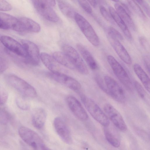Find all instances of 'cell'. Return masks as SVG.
<instances>
[{
	"label": "cell",
	"mask_w": 150,
	"mask_h": 150,
	"mask_svg": "<svg viewBox=\"0 0 150 150\" xmlns=\"http://www.w3.org/2000/svg\"><path fill=\"white\" fill-rule=\"evenodd\" d=\"M81 100L92 117L104 127L109 125V120L98 105L93 99L83 94L80 95Z\"/></svg>",
	"instance_id": "obj_1"
},
{
	"label": "cell",
	"mask_w": 150,
	"mask_h": 150,
	"mask_svg": "<svg viewBox=\"0 0 150 150\" xmlns=\"http://www.w3.org/2000/svg\"><path fill=\"white\" fill-rule=\"evenodd\" d=\"M6 81L11 86L26 98H34L37 97L35 89L24 80L14 75H9L6 77Z\"/></svg>",
	"instance_id": "obj_2"
},
{
	"label": "cell",
	"mask_w": 150,
	"mask_h": 150,
	"mask_svg": "<svg viewBox=\"0 0 150 150\" xmlns=\"http://www.w3.org/2000/svg\"><path fill=\"white\" fill-rule=\"evenodd\" d=\"M74 19L81 31L88 41L94 46H98L100 43L99 38L90 23L83 16L77 13Z\"/></svg>",
	"instance_id": "obj_3"
},
{
	"label": "cell",
	"mask_w": 150,
	"mask_h": 150,
	"mask_svg": "<svg viewBox=\"0 0 150 150\" xmlns=\"http://www.w3.org/2000/svg\"><path fill=\"white\" fill-rule=\"evenodd\" d=\"M107 60L114 73L118 79L128 89L132 90L133 85L131 81L121 64L112 55H108Z\"/></svg>",
	"instance_id": "obj_4"
},
{
	"label": "cell",
	"mask_w": 150,
	"mask_h": 150,
	"mask_svg": "<svg viewBox=\"0 0 150 150\" xmlns=\"http://www.w3.org/2000/svg\"><path fill=\"white\" fill-rule=\"evenodd\" d=\"M63 52L68 57L74 68L81 74H88V69L85 62L76 50L71 46L65 45L62 47Z\"/></svg>",
	"instance_id": "obj_5"
},
{
	"label": "cell",
	"mask_w": 150,
	"mask_h": 150,
	"mask_svg": "<svg viewBox=\"0 0 150 150\" xmlns=\"http://www.w3.org/2000/svg\"><path fill=\"white\" fill-rule=\"evenodd\" d=\"M26 54V57L23 62L25 64L33 66L39 64L40 59V54L38 46L33 42L26 40H21Z\"/></svg>",
	"instance_id": "obj_6"
},
{
	"label": "cell",
	"mask_w": 150,
	"mask_h": 150,
	"mask_svg": "<svg viewBox=\"0 0 150 150\" xmlns=\"http://www.w3.org/2000/svg\"><path fill=\"white\" fill-rule=\"evenodd\" d=\"M104 81L108 91V95L119 102L125 101V93L119 84L113 78L108 76L104 77Z\"/></svg>",
	"instance_id": "obj_7"
},
{
	"label": "cell",
	"mask_w": 150,
	"mask_h": 150,
	"mask_svg": "<svg viewBox=\"0 0 150 150\" xmlns=\"http://www.w3.org/2000/svg\"><path fill=\"white\" fill-rule=\"evenodd\" d=\"M19 134L22 139L27 144L35 149L44 144L39 135L31 129L24 126H22L18 129Z\"/></svg>",
	"instance_id": "obj_8"
},
{
	"label": "cell",
	"mask_w": 150,
	"mask_h": 150,
	"mask_svg": "<svg viewBox=\"0 0 150 150\" xmlns=\"http://www.w3.org/2000/svg\"><path fill=\"white\" fill-rule=\"evenodd\" d=\"M35 8L37 11L46 20L53 22H57L59 18L47 0H32Z\"/></svg>",
	"instance_id": "obj_9"
},
{
	"label": "cell",
	"mask_w": 150,
	"mask_h": 150,
	"mask_svg": "<svg viewBox=\"0 0 150 150\" xmlns=\"http://www.w3.org/2000/svg\"><path fill=\"white\" fill-rule=\"evenodd\" d=\"M46 74L51 79L72 90L78 91L81 88V84L77 80L62 72L50 71Z\"/></svg>",
	"instance_id": "obj_10"
},
{
	"label": "cell",
	"mask_w": 150,
	"mask_h": 150,
	"mask_svg": "<svg viewBox=\"0 0 150 150\" xmlns=\"http://www.w3.org/2000/svg\"><path fill=\"white\" fill-rule=\"evenodd\" d=\"M103 110L108 119L116 127L122 131L126 130L127 126L123 118L114 106L107 103L104 105Z\"/></svg>",
	"instance_id": "obj_11"
},
{
	"label": "cell",
	"mask_w": 150,
	"mask_h": 150,
	"mask_svg": "<svg viewBox=\"0 0 150 150\" xmlns=\"http://www.w3.org/2000/svg\"><path fill=\"white\" fill-rule=\"evenodd\" d=\"M1 42L9 51L23 58L26 57L25 50L21 44L13 38L7 36L1 37Z\"/></svg>",
	"instance_id": "obj_12"
},
{
	"label": "cell",
	"mask_w": 150,
	"mask_h": 150,
	"mask_svg": "<svg viewBox=\"0 0 150 150\" xmlns=\"http://www.w3.org/2000/svg\"><path fill=\"white\" fill-rule=\"evenodd\" d=\"M53 123L55 131L62 140L68 144H71L73 141L71 132L64 120L60 117H57Z\"/></svg>",
	"instance_id": "obj_13"
},
{
	"label": "cell",
	"mask_w": 150,
	"mask_h": 150,
	"mask_svg": "<svg viewBox=\"0 0 150 150\" xmlns=\"http://www.w3.org/2000/svg\"><path fill=\"white\" fill-rule=\"evenodd\" d=\"M67 105L74 115L79 119L85 121L88 118V115L80 103L74 97L69 96L66 98Z\"/></svg>",
	"instance_id": "obj_14"
},
{
	"label": "cell",
	"mask_w": 150,
	"mask_h": 150,
	"mask_svg": "<svg viewBox=\"0 0 150 150\" xmlns=\"http://www.w3.org/2000/svg\"><path fill=\"white\" fill-rule=\"evenodd\" d=\"M0 22L4 30L11 29L23 32L19 19L10 14L0 12Z\"/></svg>",
	"instance_id": "obj_15"
},
{
	"label": "cell",
	"mask_w": 150,
	"mask_h": 150,
	"mask_svg": "<svg viewBox=\"0 0 150 150\" xmlns=\"http://www.w3.org/2000/svg\"><path fill=\"white\" fill-rule=\"evenodd\" d=\"M108 38L111 45L120 59L126 64L128 65L131 64V57L120 41L108 35Z\"/></svg>",
	"instance_id": "obj_16"
},
{
	"label": "cell",
	"mask_w": 150,
	"mask_h": 150,
	"mask_svg": "<svg viewBox=\"0 0 150 150\" xmlns=\"http://www.w3.org/2000/svg\"><path fill=\"white\" fill-rule=\"evenodd\" d=\"M40 59L50 72L62 73L63 69L61 65L49 54L42 52L40 54Z\"/></svg>",
	"instance_id": "obj_17"
},
{
	"label": "cell",
	"mask_w": 150,
	"mask_h": 150,
	"mask_svg": "<svg viewBox=\"0 0 150 150\" xmlns=\"http://www.w3.org/2000/svg\"><path fill=\"white\" fill-rule=\"evenodd\" d=\"M114 1L116 2L114 5L115 9L120 17L128 27H129L134 31L136 30L137 27L129 14L125 9L118 1Z\"/></svg>",
	"instance_id": "obj_18"
},
{
	"label": "cell",
	"mask_w": 150,
	"mask_h": 150,
	"mask_svg": "<svg viewBox=\"0 0 150 150\" xmlns=\"http://www.w3.org/2000/svg\"><path fill=\"white\" fill-rule=\"evenodd\" d=\"M23 32L37 33L40 30V25L37 22L28 18L23 17L18 19Z\"/></svg>",
	"instance_id": "obj_19"
},
{
	"label": "cell",
	"mask_w": 150,
	"mask_h": 150,
	"mask_svg": "<svg viewBox=\"0 0 150 150\" xmlns=\"http://www.w3.org/2000/svg\"><path fill=\"white\" fill-rule=\"evenodd\" d=\"M77 48L89 67L92 70H96L98 66L96 60L89 51L83 45L78 44Z\"/></svg>",
	"instance_id": "obj_20"
},
{
	"label": "cell",
	"mask_w": 150,
	"mask_h": 150,
	"mask_svg": "<svg viewBox=\"0 0 150 150\" xmlns=\"http://www.w3.org/2000/svg\"><path fill=\"white\" fill-rule=\"evenodd\" d=\"M46 113L42 108H38L33 111L32 116V122L34 127L40 129L44 126L46 121Z\"/></svg>",
	"instance_id": "obj_21"
},
{
	"label": "cell",
	"mask_w": 150,
	"mask_h": 150,
	"mask_svg": "<svg viewBox=\"0 0 150 150\" xmlns=\"http://www.w3.org/2000/svg\"><path fill=\"white\" fill-rule=\"evenodd\" d=\"M109 12L115 21L122 31L125 36L129 40H132V36L128 27L120 17L115 9L111 6L109 8Z\"/></svg>",
	"instance_id": "obj_22"
},
{
	"label": "cell",
	"mask_w": 150,
	"mask_h": 150,
	"mask_svg": "<svg viewBox=\"0 0 150 150\" xmlns=\"http://www.w3.org/2000/svg\"><path fill=\"white\" fill-rule=\"evenodd\" d=\"M104 132L106 140L110 145L115 148L119 147L120 140L118 133L115 130L110 128L108 126L105 127Z\"/></svg>",
	"instance_id": "obj_23"
},
{
	"label": "cell",
	"mask_w": 150,
	"mask_h": 150,
	"mask_svg": "<svg viewBox=\"0 0 150 150\" xmlns=\"http://www.w3.org/2000/svg\"><path fill=\"white\" fill-rule=\"evenodd\" d=\"M133 69L136 75L143 85L146 90L150 91V80L148 75L138 64L135 63L133 65Z\"/></svg>",
	"instance_id": "obj_24"
},
{
	"label": "cell",
	"mask_w": 150,
	"mask_h": 150,
	"mask_svg": "<svg viewBox=\"0 0 150 150\" xmlns=\"http://www.w3.org/2000/svg\"><path fill=\"white\" fill-rule=\"evenodd\" d=\"M52 57L61 65L71 69H75L68 57L63 52L59 51L54 52Z\"/></svg>",
	"instance_id": "obj_25"
},
{
	"label": "cell",
	"mask_w": 150,
	"mask_h": 150,
	"mask_svg": "<svg viewBox=\"0 0 150 150\" xmlns=\"http://www.w3.org/2000/svg\"><path fill=\"white\" fill-rule=\"evenodd\" d=\"M57 1L59 7L62 13L69 18H74L77 13L73 8L65 1L59 0Z\"/></svg>",
	"instance_id": "obj_26"
},
{
	"label": "cell",
	"mask_w": 150,
	"mask_h": 150,
	"mask_svg": "<svg viewBox=\"0 0 150 150\" xmlns=\"http://www.w3.org/2000/svg\"><path fill=\"white\" fill-rule=\"evenodd\" d=\"M129 6L134 11L140 18L144 21H146L147 18L141 8L135 1H127Z\"/></svg>",
	"instance_id": "obj_27"
},
{
	"label": "cell",
	"mask_w": 150,
	"mask_h": 150,
	"mask_svg": "<svg viewBox=\"0 0 150 150\" xmlns=\"http://www.w3.org/2000/svg\"><path fill=\"white\" fill-rule=\"evenodd\" d=\"M26 97L21 95L17 97L16 102L17 106L21 109L25 110L28 109L29 105Z\"/></svg>",
	"instance_id": "obj_28"
},
{
	"label": "cell",
	"mask_w": 150,
	"mask_h": 150,
	"mask_svg": "<svg viewBox=\"0 0 150 150\" xmlns=\"http://www.w3.org/2000/svg\"><path fill=\"white\" fill-rule=\"evenodd\" d=\"M100 13L103 17L107 21L112 24L114 23V21L109 12L103 5H100L99 7Z\"/></svg>",
	"instance_id": "obj_29"
},
{
	"label": "cell",
	"mask_w": 150,
	"mask_h": 150,
	"mask_svg": "<svg viewBox=\"0 0 150 150\" xmlns=\"http://www.w3.org/2000/svg\"><path fill=\"white\" fill-rule=\"evenodd\" d=\"M108 35L114 38L119 41L123 40V37L121 34L112 27H110L108 30Z\"/></svg>",
	"instance_id": "obj_30"
},
{
	"label": "cell",
	"mask_w": 150,
	"mask_h": 150,
	"mask_svg": "<svg viewBox=\"0 0 150 150\" xmlns=\"http://www.w3.org/2000/svg\"><path fill=\"white\" fill-rule=\"evenodd\" d=\"M134 86L140 96L143 99H145L146 93L141 84L137 81H135L134 82Z\"/></svg>",
	"instance_id": "obj_31"
},
{
	"label": "cell",
	"mask_w": 150,
	"mask_h": 150,
	"mask_svg": "<svg viewBox=\"0 0 150 150\" xmlns=\"http://www.w3.org/2000/svg\"><path fill=\"white\" fill-rule=\"evenodd\" d=\"M8 113L4 109H0V122L5 124L7 123L10 119Z\"/></svg>",
	"instance_id": "obj_32"
},
{
	"label": "cell",
	"mask_w": 150,
	"mask_h": 150,
	"mask_svg": "<svg viewBox=\"0 0 150 150\" xmlns=\"http://www.w3.org/2000/svg\"><path fill=\"white\" fill-rule=\"evenodd\" d=\"M78 1L80 6L86 12L89 14L92 13V8L87 1L78 0Z\"/></svg>",
	"instance_id": "obj_33"
},
{
	"label": "cell",
	"mask_w": 150,
	"mask_h": 150,
	"mask_svg": "<svg viewBox=\"0 0 150 150\" xmlns=\"http://www.w3.org/2000/svg\"><path fill=\"white\" fill-rule=\"evenodd\" d=\"M95 81L99 87L104 92L108 95V92L106 86L103 79L100 76H96L95 78Z\"/></svg>",
	"instance_id": "obj_34"
},
{
	"label": "cell",
	"mask_w": 150,
	"mask_h": 150,
	"mask_svg": "<svg viewBox=\"0 0 150 150\" xmlns=\"http://www.w3.org/2000/svg\"><path fill=\"white\" fill-rule=\"evenodd\" d=\"M8 96L7 91L3 87L0 86V105L4 104L6 102Z\"/></svg>",
	"instance_id": "obj_35"
},
{
	"label": "cell",
	"mask_w": 150,
	"mask_h": 150,
	"mask_svg": "<svg viewBox=\"0 0 150 150\" xmlns=\"http://www.w3.org/2000/svg\"><path fill=\"white\" fill-rule=\"evenodd\" d=\"M135 1L138 4L141 6L146 14L149 17L150 8L148 3L146 1L144 0H137Z\"/></svg>",
	"instance_id": "obj_36"
},
{
	"label": "cell",
	"mask_w": 150,
	"mask_h": 150,
	"mask_svg": "<svg viewBox=\"0 0 150 150\" xmlns=\"http://www.w3.org/2000/svg\"><path fill=\"white\" fill-rule=\"evenodd\" d=\"M12 9V6L9 3L5 0H0V11H8Z\"/></svg>",
	"instance_id": "obj_37"
},
{
	"label": "cell",
	"mask_w": 150,
	"mask_h": 150,
	"mask_svg": "<svg viewBox=\"0 0 150 150\" xmlns=\"http://www.w3.org/2000/svg\"><path fill=\"white\" fill-rule=\"evenodd\" d=\"M139 41L141 46L146 51H149V46L148 41L146 38L143 36H140L139 38Z\"/></svg>",
	"instance_id": "obj_38"
},
{
	"label": "cell",
	"mask_w": 150,
	"mask_h": 150,
	"mask_svg": "<svg viewBox=\"0 0 150 150\" xmlns=\"http://www.w3.org/2000/svg\"><path fill=\"white\" fill-rule=\"evenodd\" d=\"M8 63L7 61L3 57H0V75L7 68Z\"/></svg>",
	"instance_id": "obj_39"
},
{
	"label": "cell",
	"mask_w": 150,
	"mask_h": 150,
	"mask_svg": "<svg viewBox=\"0 0 150 150\" xmlns=\"http://www.w3.org/2000/svg\"><path fill=\"white\" fill-rule=\"evenodd\" d=\"M143 60L145 67L147 71L149 73L150 71V59L149 56L146 55L144 56Z\"/></svg>",
	"instance_id": "obj_40"
},
{
	"label": "cell",
	"mask_w": 150,
	"mask_h": 150,
	"mask_svg": "<svg viewBox=\"0 0 150 150\" xmlns=\"http://www.w3.org/2000/svg\"><path fill=\"white\" fill-rule=\"evenodd\" d=\"M87 1L90 5L92 6L93 8H96L98 4V1L89 0Z\"/></svg>",
	"instance_id": "obj_41"
},
{
	"label": "cell",
	"mask_w": 150,
	"mask_h": 150,
	"mask_svg": "<svg viewBox=\"0 0 150 150\" xmlns=\"http://www.w3.org/2000/svg\"><path fill=\"white\" fill-rule=\"evenodd\" d=\"M40 149L42 150H53L47 147L44 144L41 145Z\"/></svg>",
	"instance_id": "obj_42"
},
{
	"label": "cell",
	"mask_w": 150,
	"mask_h": 150,
	"mask_svg": "<svg viewBox=\"0 0 150 150\" xmlns=\"http://www.w3.org/2000/svg\"><path fill=\"white\" fill-rule=\"evenodd\" d=\"M49 4L52 6H54L56 4L55 1L53 0H47Z\"/></svg>",
	"instance_id": "obj_43"
}]
</instances>
